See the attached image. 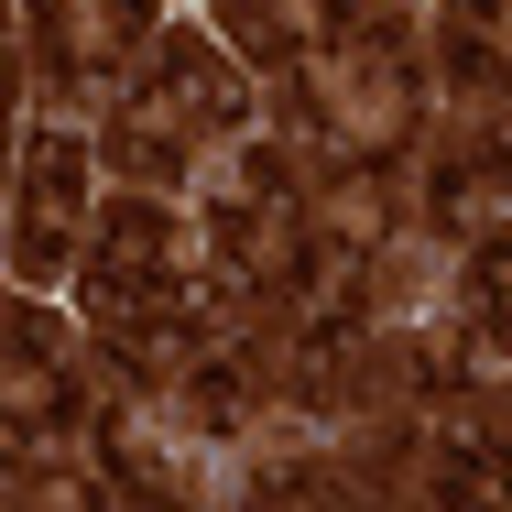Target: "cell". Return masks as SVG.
Segmentation results:
<instances>
[{
    "label": "cell",
    "mask_w": 512,
    "mask_h": 512,
    "mask_svg": "<svg viewBox=\"0 0 512 512\" xmlns=\"http://www.w3.org/2000/svg\"><path fill=\"white\" fill-rule=\"evenodd\" d=\"M436 218H447L458 240H491V229H512V186H502V175H469V164H458V175L436 186Z\"/></svg>",
    "instance_id": "cell-4"
},
{
    "label": "cell",
    "mask_w": 512,
    "mask_h": 512,
    "mask_svg": "<svg viewBox=\"0 0 512 512\" xmlns=\"http://www.w3.org/2000/svg\"><path fill=\"white\" fill-rule=\"evenodd\" d=\"M99 262H120V273H175V218H164V197H120L99 218Z\"/></svg>",
    "instance_id": "cell-3"
},
{
    "label": "cell",
    "mask_w": 512,
    "mask_h": 512,
    "mask_svg": "<svg viewBox=\"0 0 512 512\" xmlns=\"http://www.w3.org/2000/svg\"><path fill=\"white\" fill-rule=\"evenodd\" d=\"M218 22H229L240 55H327L349 0H218Z\"/></svg>",
    "instance_id": "cell-2"
},
{
    "label": "cell",
    "mask_w": 512,
    "mask_h": 512,
    "mask_svg": "<svg viewBox=\"0 0 512 512\" xmlns=\"http://www.w3.org/2000/svg\"><path fill=\"white\" fill-rule=\"evenodd\" d=\"M306 120H316V142H327L338 164H382V153H404V131H414V66H404V44L316 55Z\"/></svg>",
    "instance_id": "cell-1"
}]
</instances>
